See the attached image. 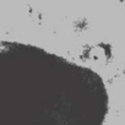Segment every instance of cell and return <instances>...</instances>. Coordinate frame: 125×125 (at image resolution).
<instances>
[{
    "label": "cell",
    "mask_w": 125,
    "mask_h": 125,
    "mask_svg": "<svg viewBox=\"0 0 125 125\" xmlns=\"http://www.w3.org/2000/svg\"><path fill=\"white\" fill-rule=\"evenodd\" d=\"M108 92L93 70L39 47L0 42V125H104Z\"/></svg>",
    "instance_id": "1"
}]
</instances>
